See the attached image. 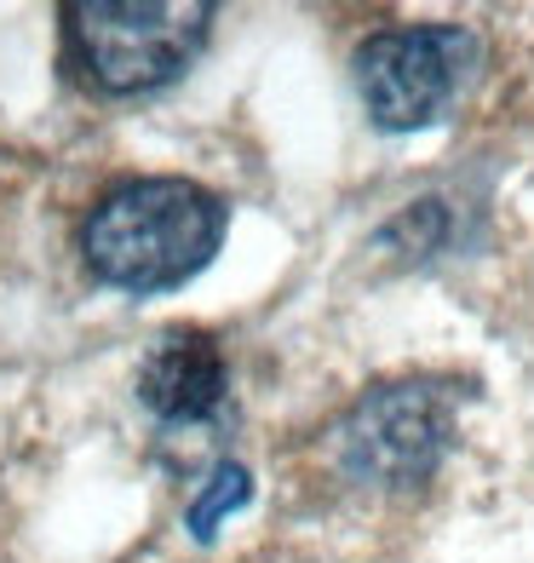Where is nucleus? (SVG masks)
I'll return each mask as SVG.
<instances>
[{"label": "nucleus", "instance_id": "7ed1b4c3", "mask_svg": "<svg viewBox=\"0 0 534 563\" xmlns=\"http://www.w3.org/2000/svg\"><path fill=\"white\" fill-rule=\"evenodd\" d=\"M482 41L466 23H414V30H379L356 46V92L374 126L420 133L448 121L477 81Z\"/></svg>", "mask_w": 534, "mask_h": 563}, {"label": "nucleus", "instance_id": "0eeeda50", "mask_svg": "<svg viewBox=\"0 0 534 563\" xmlns=\"http://www.w3.org/2000/svg\"><path fill=\"white\" fill-rule=\"evenodd\" d=\"M448 236V213L443 201H409L386 230H379V247H402L409 260H425V253H437Z\"/></svg>", "mask_w": 534, "mask_h": 563}, {"label": "nucleus", "instance_id": "20e7f679", "mask_svg": "<svg viewBox=\"0 0 534 563\" xmlns=\"http://www.w3.org/2000/svg\"><path fill=\"white\" fill-rule=\"evenodd\" d=\"M454 449V391L443 379H386L363 391L334 431L345 477L368 489H420Z\"/></svg>", "mask_w": 534, "mask_h": 563}, {"label": "nucleus", "instance_id": "423d86ee", "mask_svg": "<svg viewBox=\"0 0 534 563\" xmlns=\"http://www.w3.org/2000/svg\"><path fill=\"white\" fill-rule=\"evenodd\" d=\"M247 500H253V472L236 466V460H219L213 477L201 483V495L185 506V529L196 534V541H213L219 523L231 518V511H242Z\"/></svg>", "mask_w": 534, "mask_h": 563}, {"label": "nucleus", "instance_id": "f257e3e1", "mask_svg": "<svg viewBox=\"0 0 534 563\" xmlns=\"http://www.w3.org/2000/svg\"><path fill=\"white\" fill-rule=\"evenodd\" d=\"M231 230V208L196 178H133L92 208L81 230V260L92 282L115 294H173L213 265Z\"/></svg>", "mask_w": 534, "mask_h": 563}, {"label": "nucleus", "instance_id": "f03ea898", "mask_svg": "<svg viewBox=\"0 0 534 563\" xmlns=\"http://www.w3.org/2000/svg\"><path fill=\"white\" fill-rule=\"evenodd\" d=\"M213 30L208 0H75L69 35L104 92H156L185 75Z\"/></svg>", "mask_w": 534, "mask_h": 563}, {"label": "nucleus", "instance_id": "39448f33", "mask_svg": "<svg viewBox=\"0 0 534 563\" xmlns=\"http://www.w3.org/2000/svg\"><path fill=\"white\" fill-rule=\"evenodd\" d=\"M133 391L162 426V454L173 466L196 472V449L213 443V431L224 426V408H231L224 345L213 334H201V328H178V334L149 345Z\"/></svg>", "mask_w": 534, "mask_h": 563}]
</instances>
